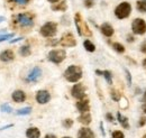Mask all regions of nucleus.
I'll list each match as a JSON object with an SVG mask.
<instances>
[{
	"mask_svg": "<svg viewBox=\"0 0 146 138\" xmlns=\"http://www.w3.org/2000/svg\"><path fill=\"white\" fill-rule=\"evenodd\" d=\"M145 123H146V117L143 116V117H141V119L138 121V126H139V127H143Z\"/></svg>",
	"mask_w": 146,
	"mask_h": 138,
	"instance_id": "obj_36",
	"label": "nucleus"
},
{
	"mask_svg": "<svg viewBox=\"0 0 146 138\" xmlns=\"http://www.w3.org/2000/svg\"><path fill=\"white\" fill-rule=\"evenodd\" d=\"M13 26L20 32H29L35 25V17L32 13H19L13 17Z\"/></svg>",
	"mask_w": 146,
	"mask_h": 138,
	"instance_id": "obj_1",
	"label": "nucleus"
},
{
	"mask_svg": "<svg viewBox=\"0 0 146 138\" xmlns=\"http://www.w3.org/2000/svg\"><path fill=\"white\" fill-rule=\"evenodd\" d=\"M14 125L13 123H9V125H6V126H3V127H1L0 128V130H5V129H8V128H11Z\"/></svg>",
	"mask_w": 146,
	"mask_h": 138,
	"instance_id": "obj_41",
	"label": "nucleus"
},
{
	"mask_svg": "<svg viewBox=\"0 0 146 138\" xmlns=\"http://www.w3.org/2000/svg\"><path fill=\"white\" fill-rule=\"evenodd\" d=\"M9 2H14V3H17V5H20V6H26L29 3L31 0H8Z\"/></svg>",
	"mask_w": 146,
	"mask_h": 138,
	"instance_id": "obj_32",
	"label": "nucleus"
},
{
	"mask_svg": "<svg viewBox=\"0 0 146 138\" xmlns=\"http://www.w3.org/2000/svg\"><path fill=\"white\" fill-rule=\"evenodd\" d=\"M66 57V52L64 50H52L47 54V60L54 64L62 63Z\"/></svg>",
	"mask_w": 146,
	"mask_h": 138,
	"instance_id": "obj_6",
	"label": "nucleus"
},
{
	"mask_svg": "<svg viewBox=\"0 0 146 138\" xmlns=\"http://www.w3.org/2000/svg\"><path fill=\"white\" fill-rule=\"evenodd\" d=\"M143 111L145 112V115H146V101L144 102V104H143Z\"/></svg>",
	"mask_w": 146,
	"mask_h": 138,
	"instance_id": "obj_44",
	"label": "nucleus"
},
{
	"mask_svg": "<svg viewBox=\"0 0 146 138\" xmlns=\"http://www.w3.org/2000/svg\"><path fill=\"white\" fill-rule=\"evenodd\" d=\"M40 76H42V69L39 66H34L33 70L28 73V75L25 79V81L27 83H36Z\"/></svg>",
	"mask_w": 146,
	"mask_h": 138,
	"instance_id": "obj_10",
	"label": "nucleus"
},
{
	"mask_svg": "<svg viewBox=\"0 0 146 138\" xmlns=\"http://www.w3.org/2000/svg\"><path fill=\"white\" fill-rule=\"evenodd\" d=\"M134 40H135V37H134V36L127 35V42H128V43H133Z\"/></svg>",
	"mask_w": 146,
	"mask_h": 138,
	"instance_id": "obj_40",
	"label": "nucleus"
},
{
	"mask_svg": "<svg viewBox=\"0 0 146 138\" xmlns=\"http://www.w3.org/2000/svg\"><path fill=\"white\" fill-rule=\"evenodd\" d=\"M91 115L89 113V112H86V113H81L79 117H78V121L80 122V123H82V125H84V126H88V125H90L91 123Z\"/></svg>",
	"mask_w": 146,
	"mask_h": 138,
	"instance_id": "obj_18",
	"label": "nucleus"
},
{
	"mask_svg": "<svg viewBox=\"0 0 146 138\" xmlns=\"http://www.w3.org/2000/svg\"><path fill=\"white\" fill-rule=\"evenodd\" d=\"M75 107H76V109H78V111L80 113H86V112H89V110H90V104H89V100L88 99L79 100L75 104Z\"/></svg>",
	"mask_w": 146,
	"mask_h": 138,
	"instance_id": "obj_12",
	"label": "nucleus"
},
{
	"mask_svg": "<svg viewBox=\"0 0 146 138\" xmlns=\"http://www.w3.org/2000/svg\"><path fill=\"white\" fill-rule=\"evenodd\" d=\"M136 94H139V89H136Z\"/></svg>",
	"mask_w": 146,
	"mask_h": 138,
	"instance_id": "obj_48",
	"label": "nucleus"
},
{
	"mask_svg": "<svg viewBox=\"0 0 146 138\" xmlns=\"http://www.w3.org/2000/svg\"><path fill=\"white\" fill-rule=\"evenodd\" d=\"M32 112V108L31 107H26V108H21L16 111V115L17 116H27V115H31Z\"/></svg>",
	"mask_w": 146,
	"mask_h": 138,
	"instance_id": "obj_25",
	"label": "nucleus"
},
{
	"mask_svg": "<svg viewBox=\"0 0 146 138\" xmlns=\"http://www.w3.org/2000/svg\"><path fill=\"white\" fill-rule=\"evenodd\" d=\"M64 78L71 83H78L82 78V69L79 65H70L64 71Z\"/></svg>",
	"mask_w": 146,
	"mask_h": 138,
	"instance_id": "obj_2",
	"label": "nucleus"
},
{
	"mask_svg": "<svg viewBox=\"0 0 146 138\" xmlns=\"http://www.w3.org/2000/svg\"><path fill=\"white\" fill-rule=\"evenodd\" d=\"M71 94L73 98L78 99V100H82L86 97V86H83L82 83H76L72 86L71 89Z\"/></svg>",
	"mask_w": 146,
	"mask_h": 138,
	"instance_id": "obj_8",
	"label": "nucleus"
},
{
	"mask_svg": "<svg viewBox=\"0 0 146 138\" xmlns=\"http://www.w3.org/2000/svg\"><path fill=\"white\" fill-rule=\"evenodd\" d=\"M19 54H20L21 56H24V57H27V56H29V55L32 54L31 46H28V45H24V46L19 47Z\"/></svg>",
	"mask_w": 146,
	"mask_h": 138,
	"instance_id": "obj_21",
	"label": "nucleus"
},
{
	"mask_svg": "<svg viewBox=\"0 0 146 138\" xmlns=\"http://www.w3.org/2000/svg\"><path fill=\"white\" fill-rule=\"evenodd\" d=\"M11 98L16 104H21L26 100V93L23 90H16V91L13 92Z\"/></svg>",
	"mask_w": 146,
	"mask_h": 138,
	"instance_id": "obj_15",
	"label": "nucleus"
},
{
	"mask_svg": "<svg viewBox=\"0 0 146 138\" xmlns=\"http://www.w3.org/2000/svg\"><path fill=\"white\" fill-rule=\"evenodd\" d=\"M143 101H144V102L146 101V90H145V92H144V96H143Z\"/></svg>",
	"mask_w": 146,
	"mask_h": 138,
	"instance_id": "obj_45",
	"label": "nucleus"
},
{
	"mask_svg": "<svg viewBox=\"0 0 146 138\" xmlns=\"http://www.w3.org/2000/svg\"><path fill=\"white\" fill-rule=\"evenodd\" d=\"M102 76L106 79V81H107V83L108 84H112V74H111V72L110 71H102Z\"/></svg>",
	"mask_w": 146,
	"mask_h": 138,
	"instance_id": "obj_27",
	"label": "nucleus"
},
{
	"mask_svg": "<svg viewBox=\"0 0 146 138\" xmlns=\"http://www.w3.org/2000/svg\"><path fill=\"white\" fill-rule=\"evenodd\" d=\"M131 31L135 35H144L146 33V21L142 18H136L131 23Z\"/></svg>",
	"mask_w": 146,
	"mask_h": 138,
	"instance_id": "obj_7",
	"label": "nucleus"
},
{
	"mask_svg": "<svg viewBox=\"0 0 146 138\" xmlns=\"http://www.w3.org/2000/svg\"><path fill=\"white\" fill-rule=\"evenodd\" d=\"M14 36H15L14 33H9V34H1L0 35V43L5 42V40H7V39H10V38H13Z\"/></svg>",
	"mask_w": 146,
	"mask_h": 138,
	"instance_id": "obj_29",
	"label": "nucleus"
},
{
	"mask_svg": "<svg viewBox=\"0 0 146 138\" xmlns=\"http://www.w3.org/2000/svg\"><path fill=\"white\" fill-rule=\"evenodd\" d=\"M111 138H125V135L123 131L120 130H115L112 134H111Z\"/></svg>",
	"mask_w": 146,
	"mask_h": 138,
	"instance_id": "obj_31",
	"label": "nucleus"
},
{
	"mask_svg": "<svg viewBox=\"0 0 146 138\" xmlns=\"http://www.w3.org/2000/svg\"><path fill=\"white\" fill-rule=\"evenodd\" d=\"M143 68H144V69H146V58L143 61Z\"/></svg>",
	"mask_w": 146,
	"mask_h": 138,
	"instance_id": "obj_47",
	"label": "nucleus"
},
{
	"mask_svg": "<svg viewBox=\"0 0 146 138\" xmlns=\"http://www.w3.org/2000/svg\"><path fill=\"white\" fill-rule=\"evenodd\" d=\"M26 137L27 138H39L40 131L37 127H29L26 130Z\"/></svg>",
	"mask_w": 146,
	"mask_h": 138,
	"instance_id": "obj_17",
	"label": "nucleus"
},
{
	"mask_svg": "<svg viewBox=\"0 0 146 138\" xmlns=\"http://www.w3.org/2000/svg\"><path fill=\"white\" fill-rule=\"evenodd\" d=\"M62 138H72V137H70V136H64V137H62Z\"/></svg>",
	"mask_w": 146,
	"mask_h": 138,
	"instance_id": "obj_49",
	"label": "nucleus"
},
{
	"mask_svg": "<svg viewBox=\"0 0 146 138\" xmlns=\"http://www.w3.org/2000/svg\"><path fill=\"white\" fill-rule=\"evenodd\" d=\"M0 110H1L2 112H6V113H10V112H13V108H11L8 104H1V105H0Z\"/></svg>",
	"mask_w": 146,
	"mask_h": 138,
	"instance_id": "obj_28",
	"label": "nucleus"
},
{
	"mask_svg": "<svg viewBox=\"0 0 146 138\" xmlns=\"http://www.w3.org/2000/svg\"><path fill=\"white\" fill-rule=\"evenodd\" d=\"M2 21H5V17H3V16H0V24H1Z\"/></svg>",
	"mask_w": 146,
	"mask_h": 138,
	"instance_id": "obj_46",
	"label": "nucleus"
},
{
	"mask_svg": "<svg viewBox=\"0 0 146 138\" xmlns=\"http://www.w3.org/2000/svg\"><path fill=\"white\" fill-rule=\"evenodd\" d=\"M60 45L63 47H74L76 45V40L72 33H65L60 39Z\"/></svg>",
	"mask_w": 146,
	"mask_h": 138,
	"instance_id": "obj_9",
	"label": "nucleus"
},
{
	"mask_svg": "<svg viewBox=\"0 0 146 138\" xmlns=\"http://www.w3.org/2000/svg\"><path fill=\"white\" fill-rule=\"evenodd\" d=\"M100 31H101L102 35H105L106 37H111V36L113 35V33H115L112 26L110 25L109 23H104V24L100 26Z\"/></svg>",
	"mask_w": 146,
	"mask_h": 138,
	"instance_id": "obj_16",
	"label": "nucleus"
},
{
	"mask_svg": "<svg viewBox=\"0 0 146 138\" xmlns=\"http://www.w3.org/2000/svg\"><path fill=\"white\" fill-rule=\"evenodd\" d=\"M68 9V3H66V0H63L62 2L60 3H54L52 6V10L54 11H65Z\"/></svg>",
	"mask_w": 146,
	"mask_h": 138,
	"instance_id": "obj_19",
	"label": "nucleus"
},
{
	"mask_svg": "<svg viewBox=\"0 0 146 138\" xmlns=\"http://www.w3.org/2000/svg\"><path fill=\"white\" fill-rule=\"evenodd\" d=\"M57 33V24L53 23V21H47L45 23L40 29H39V34L42 35L43 37H46V38H50V37H53Z\"/></svg>",
	"mask_w": 146,
	"mask_h": 138,
	"instance_id": "obj_5",
	"label": "nucleus"
},
{
	"mask_svg": "<svg viewBox=\"0 0 146 138\" xmlns=\"http://www.w3.org/2000/svg\"><path fill=\"white\" fill-rule=\"evenodd\" d=\"M131 5L128 1H123L120 2L116 9H115V16L118 19H126L129 17L130 13H131Z\"/></svg>",
	"mask_w": 146,
	"mask_h": 138,
	"instance_id": "obj_4",
	"label": "nucleus"
},
{
	"mask_svg": "<svg viewBox=\"0 0 146 138\" xmlns=\"http://www.w3.org/2000/svg\"><path fill=\"white\" fill-rule=\"evenodd\" d=\"M125 73H126V79H127L128 86H131V82H133V80H131V74H130V72H129L127 69H125Z\"/></svg>",
	"mask_w": 146,
	"mask_h": 138,
	"instance_id": "obj_34",
	"label": "nucleus"
},
{
	"mask_svg": "<svg viewBox=\"0 0 146 138\" xmlns=\"http://www.w3.org/2000/svg\"><path fill=\"white\" fill-rule=\"evenodd\" d=\"M74 21H75V27H76V31H78V34L80 36H87V37H90L92 36V33L89 28V26L87 25L86 21L82 20L81 17V14L80 13H76L75 16H74Z\"/></svg>",
	"mask_w": 146,
	"mask_h": 138,
	"instance_id": "obj_3",
	"label": "nucleus"
},
{
	"mask_svg": "<svg viewBox=\"0 0 146 138\" xmlns=\"http://www.w3.org/2000/svg\"><path fill=\"white\" fill-rule=\"evenodd\" d=\"M139 50H141V52L146 54V39H144L143 42H142V44H141V46H139Z\"/></svg>",
	"mask_w": 146,
	"mask_h": 138,
	"instance_id": "obj_35",
	"label": "nucleus"
},
{
	"mask_svg": "<svg viewBox=\"0 0 146 138\" xmlns=\"http://www.w3.org/2000/svg\"><path fill=\"white\" fill-rule=\"evenodd\" d=\"M136 9L139 13H146V0H137L136 1Z\"/></svg>",
	"mask_w": 146,
	"mask_h": 138,
	"instance_id": "obj_23",
	"label": "nucleus"
},
{
	"mask_svg": "<svg viewBox=\"0 0 146 138\" xmlns=\"http://www.w3.org/2000/svg\"><path fill=\"white\" fill-rule=\"evenodd\" d=\"M62 125H63V127H64V128L70 129V128L73 126V120H72V119H70V118L64 119V120H63V122H62Z\"/></svg>",
	"mask_w": 146,
	"mask_h": 138,
	"instance_id": "obj_30",
	"label": "nucleus"
},
{
	"mask_svg": "<svg viewBox=\"0 0 146 138\" xmlns=\"http://www.w3.org/2000/svg\"><path fill=\"white\" fill-rule=\"evenodd\" d=\"M14 58H15V53L11 50H5L0 53V61L1 62L8 63V62L14 61Z\"/></svg>",
	"mask_w": 146,
	"mask_h": 138,
	"instance_id": "obj_13",
	"label": "nucleus"
},
{
	"mask_svg": "<svg viewBox=\"0 0 146 138\" xmlns=\"http://www.w3.org/2000/svg\"><path fill=\"white\" fill-rule=\"evenodd\" d=\"M110 97H111V99H112L113 101H116V102H118V101L121 100V93H120L119 91L115 90V89H112V90L110 91Z\"/></svg>",
	"mask_w": 146,
	"mask_h": 138,
	"instance_id": "obj_24",
	"label": "nucleus"
},
{
	"mask_svg": "<svg viewBox=\"0 0 146 138\" xmlns=\"http://www.w3.org/2000/svg\"><path fill=\"white\" fill-rule=\"evenodd\" d=\"M94 133L92 131L90 128L88 127H82L79 129L78 131V136L76 138H94Z\"/></svg>",
	"mask_w": 146,
	"mask_h": 138,
	"instance_id": "obj_14",
	"label": "nucleus"
},
{
	"mask_svg": "<svg viewBox=\"0 0 146 138\" xmlns=\"http://www.w3.org/2000/svg\"><path fill=\"white\" fill-rule=\"evenodd\" d=\"M83 5L86 8H92L94 6V0H83Z\"/></svg>",
	"mask_w": 146,
	"mask_h": 138,
	"instance_id": "obj_33",
	"label": "nucleus"
},
{
	"mask_svg": "<svg viewBox=\"0 0 146 138\" xmlns=\"http://www.w3.org/2000/svg\"><path fill=\"white\" fill-rule=\"evenodd\" d=\"M117 119L119 121V123L123 126V128L129 129V121H128L127 117H125V116H123L120 112H118V113H117Z\"/></svg>",
	"mask_w": 146,
	"mask_h": 138,
	"instance_id": "obj_20",
	"label": "nucleus"
},
{
	"mask_svg": "<svg viewBox=\"0 0 146 138\" xmlns=\"http://www.w3.org/2000/svg\"><path fill=\"white\" fill-rule=\"evenodd\" d=\"M142 138H146V135H144V136H143Z\"/></svg>",
	"mask_w": 146,
	"mask_h": 138,
	"instance_id": "obj_50",
	"label": "nucleus"
},
{
	"mask_svg": "<svg viewBox=\"0 0 146 138\" xmlns=\"http://www.w3.org/2000/svg\"><path fill=\"white\" fill-rule=\"evenodd\" d=\"M83 47L86 48V51H88V52H94L96 51V46H94V44L92 43L90 39H84V42H83Z\"/></svg>",
	"mask_w": 146,
	"mask_h": 138,
	"instance_id": "obj_22",
	"label": "nucleus"
},
{
	"mask_svg": "<svg viewBox=\"0 0 146 138\" xmlns=\"http://www.w3.org/2000/svg\"><path fill=\"white\" fill-rule=\"evenodd\" d=\"M100 131H101L102 136L105 137V136H106V131H105V128H104V123H102V122H100Z\"/></svg>",
	"mask_w": 146,
	"mask_h": 138,
	"instance_id": "obj_39",
	"label": "nucleus"
},
{
	"mask_svg": "<svg viewBox=\"0 0 146 138\" xmlns=\"http://www.w3.org/2000/svg\"><path fill=\"white\" fill-rule=\"evenodd\" d=\"M112 48L117 53H125V46L120 43H112Z\"/></svg>",
	"mask_w": 146,
	"mask_h": 138,
	"instance_id": "obj_26",
	"label": "nucleus"
},
{
	"mask_svg": "<svg viewBox=\"0 0 146 138\" xmlns=\"http://www.w3.org/2000/svg\"><path fill=\"white\" fill-rule=\"evenodd\" d=\"M48 2H51V3H56V2H58L60 0H47Z\"/></svg>",
	"mask_w": 146,
	"mask_h": 138,
	"instance_id": "obj_43",
	"label": "nucleus"
},
{
	"mask_svg": "<svg viewBox=\"0 0 146 138\" xmlns=\"http://www.w3.org/2000/svg\"><path fill=\"white\" fill-rule=\"evenodd\" d=\"M106 119L109 121V122H112V121L115 120V118H113V116L110 113V112H107L106 113Z\"/></svg>",
	"mask_w": 146,
	"mask_h": 138,
	"instance_id": "obj_37",
	"label": "nucleus"
},
{
	"mask_svg": "<svg viewBox=\"0 0 146 138\" xmlns=\"http://www.w3.org/2000/svg\"><path fill=\"white\" fill-rule=\"evenodd\" d=\"M44 138H57V137L55 135H53V134H47Z\"/></svg>",
	"mask_w": 146,
	"mask_h": 138,
	"instance_id": "obj_42",
	"label": "nucleus"
},
{
	"mask_svg": "<svg viewBox=\"0 0 146 138\" xmlns=\"http://www.w3.org/2000/svg\"><path fill=\"white\" fill-rule=\"evenodd\" d=\"M23 39H24L23 37H17V38H14V39L9 40V43H10V44H15V43H17V42H20V40H23Z\"/></svg>",
	"mask_w": 146,
	"mask_h": 138,
	"instance_id": "obj_38",
	"label": "nucleus"
},
{
	"mask_svg": "<svg viewBox=\"0 0 146 138\" xmlns=\"http://www.w3.org/2000/svg\"><path fill=\"white\" fill-rule=\"evenodd\" d=\"M35 99H36L37 104H46L47 102H50V100H51V93L47 90H39V91L36 92Z\"/></svg>",
	"mask_w": 146,
	"mask_h": 138,
	"instance_id": "obj_11",
	"label": "nucleus"
}]
</instances>
